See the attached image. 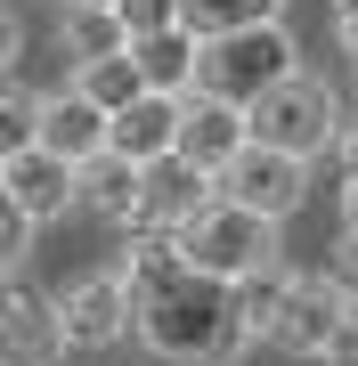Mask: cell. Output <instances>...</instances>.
<instances>
[{
    "instance_id": "1",
    "label": "cell",
    "mask_w": 358,
    "mask_h": 366,
    "mask_svg": "<svg viewBox=\"0 0 358 366\" xmlns=\"http://www.w3.org/2000/svg\"><path fill=\"white\" fill-rule=\"evenodd\" d=\"M139 342L163 366H228L252 334H244V317H237V285L196 269L187 285H171L163 301L139 310Z\"/></svg>"
},
{
    "instance_id": "2",
    "label": "cell",
    "mask_w": 358,
    "mask_h": 366,
    "mask_svg": "<svg viewBox=\"0 0 358 366\" xmlns=\"http://www.w3.org/2000/svg\"><path fill=\"white\" fill-rule=\"evenodd\" d=\"M179 244H187V269H204V277H252V269H269V261H285L277 252V220L269 212H252L237 196H220L212 212H196V220L179 228Z\"/></svg>"
},
{
    "instance_id": "3",
    "label": "cell",
    "mask_w": 358,
    "mask_h": 366,
    "mask_svg": "<svg viewBox=\"0 0 358 366\" xmlns=\"http://www.w3.org/2000/svg\"><path fill=\"white\" fill-rule=\"evenodd\" d=\"M293 57H302V49H293L285 16H269V25H237V33H212V41H204V90L252 106V98L277 90L285 74H302Z\"/></svg>"
},
{
    "instance_id": "4",
    "label": "cell",
    "mask_w": 358,
    "mask_h": 366,
    "mask_svg": "<svg viewBox=\"0 0 358 366\" xmlns=\"http://www.w3.org/2000/svg\"><path fill=\"white\" fill-rule=\"evenodd\" d=\"M252 139L269 147H293V155H326L342 139V106L318 74H285L269 98H252Z\"/></svg>"
},
{
    "instance_id": "5",
    "label": "cell",
    "mask_w": 358,
    "mask_h": 366,
    "mask_svg": "<svg viewBox=\"0 0 358 366\" xmlns=\"http://www.w3.org/2000/svg\"><path fill=\"white\" fill-rule=\"evenodd\" d=\"M309 163L318 155H293V147H269V139H252L237 163L220 171V196H237L252 212H269V220H293L309 196Z\"/></svg>"
},
{
    "instance_id": "6",
    "label": "cell",
    "mask_w": 358,
    "mask_h": 366,
    "mask_svg": "<svg viewBox=\"0 0 358 366\" xmlns=\"http://www.w3.org/2000/svg\"><path fill=\"white\" fill-rule=\"evenodd\" d=\"M0 204L33 212V220H66V204H81V163H66L41 139L9 147V155H0Z\"/></svg>"
},
{
    "instance_id": "7",
    "label": "cell",
    "mask_w": 358,
    "mask_h": 366,
    "mask_svg": "<svg viewBox=\"0 0 358 366\" xmlns=\"http://www.w3.org/2000/svg\"><path fill=\"white\" fill-rule=\"evenodd\" d=\"M57 301H66V334H74V350H114V342L139 326L131 269H90L81 285H66Z\"/></svg>"
},
{
    "instance_id": "8",
    "label": "cell",
    "mask_w": 358,
    "mask_h": 366,
    "mask_svg": "<svg viewBox=\"0 0 358 366\" xmlns=\"http://www.w3.org/2000/svg\"><path fill=\"white\" fill-rule=\"evenodd\" d=\"M342 317H350V293L334 285V277H302L293 285V301H285V317H277V350L285 358H302V366H326V350H334V334H342Z\"/></svg>"
},
{
    "instance_id": "9",
    "label": "cell",
    "mask_w": 358,
    "mask_h": 366,
    "mask_svg": "<svg viewBox=\"0 0 358 366\" xmlns=\"http://www.w3.org/2000/svg\"><path fill=\"white\" fill-rule=\"evenodd\" d=\"M212 204H220V171H204L187 155H163V163H146V204H139L131 228H187Z\"/></svg>"
},
{
    "instance_id": "10",
    "label": "cell",
    "mask_w": 358,
    "mask_h": 366,
    "mask_svg": "<svg viewBox=\"0 0 358 366\" xmlns=\"http://www.w3.org/2000/svg\"><path fill=\"white\" fill-rule=\"evenodd\" d=\"M252 147V106L220 98V90H187V131H179V155L204 163V171H228Z\"/></svg>"
},
{
    "instance_id": "11",
    "label": "cell",
    "mask_w": 358,
    "mask_h": 366,
    "mask_svg": "<svg viewBox=\"0 0 358 366\" xmlns=\"http://www.w3.org/2000/svg\"><path fill=\"white\" fill-rule=\"evenodd\" d=\"M41 147H57L66 163H98L114 147V106H98L81 81L49 90V106H41Z\"/></svg>"
},
{
    "instance_id": "12",
    "label": "cell",
    "mask_w": 358,
    "mask_h": 366,
    "mask_svg": "<svg viewBox=\"0 0 358 366\" xmlns=\"http://www.w3.org/2000/svg\"><path fill=\"white\" fill-rule=\"evenodd\" d=\"M0 342H9V366H57V358L74 350V334H66V301H49V293H33V285H9Z\"/></svg>"
},
{
    "instance_id": "13",
    "label": "cell",
    "mask_w": 358,
    "mask_h": 366,
    "mask_svg": "<svg viewBox=\"0 0 358 366\" xmlns=\"http://www.w3.org/2000/svg\"><path fill=\"white\" fill-rule=\"evenodd\" d=\"M179 131H187V98H171V90H139V98L114 114V155L163 163V155H179Z\"/></svg>"
},
{
    "instance_id": "14",
    "label": "cell",
    "mask_w": 358,
    "mask_h": 366,
    "mask_svg": "<svg viewBox=\"0 0 358 366\" xmlns=\"http://www.w3.org/2000/svg\"><path fill=\"white\" fill-rule=\"evenodd\" d=\"M131 57H139V74H146V90H171V98H187V90H204V33L187 25H163V33H139L131 41Z\"/></svg>"
},
{
    "instance_id": "15",
    "label": "cell",
    "mask_w": 358,
    "mask_h": 366,
    "mask_svg": "<svg viewBox=\"0 0 358 366\" xmlns=\"http://www.w3.org/2000/svg\"><path fill=\"white\" fill-rule=\"evenodd\" d=\"M81 204L98 212V220H114V228H131L139 220V204H146V163L131 155H98V163H81Z\"/></svg>"
},
{
    "instance_id": "16",
    "label": "cell",
    "mask_w": 358,
    "mask_h": 366,
    "mask_svg": "<svg viewBox=\"0 0 358 366\" xmlns=\"http://www.w3.org/2000/svg\"><path fill=\"white\" fill-rule=\"evenodd\" d=\"M293 285H302V277H293L285 261H269V269L237 277V317H244V334H277V317H285Z\"/></svg>"
},
{
    "instance_id": "17",
    "label": "cell",
    "mask_w": 358,
    "mask_h": 366,
    "mask_svg": "<svg viewBox=\"0 0 358 366\" xmlns=\"http://www.w3.org/2000/svg\"><path fill=\"white\" fill-rule=\"evenodd\" d=\"M66 57L81 66V57H114V49H131V16L122 9H66Z\"/></svg>"
},
{
    "instance_id": "18",
    "label": "cell",
    "mask_w": 358,
    "mask_h": 366,
    "mask_svg": "<svg viewBox=\"0 0 358 366\" xmlns=\"http://www.w3.org/2000/svg\"><path fill=\"white\" fill-rule=\"evenodd\" d=\"M74 81H81L98 106H114V114L146 90V74H139V57H131V49H114V57H81V66H74Z\"/></svg>"
},
{
    "instance_id": "19",
    "label": "cell",
    "mask_w": 358,
    "mask_h": 366,
    "mask_svg": "<svg viewBox=\"0 0 358 366\" xmlns=\"http://www.w3.org/2000/svg\"><path fill=\"white\" fill-rule=\"evenodd\" d=\"M179 16L212 41V33H237V25H269V16H285V0H179Z\"/></svg>"
},
{
    "instance_id": "20",
    "label": "cell",
    "mask_w": 358,
    "mask_h": 366,
    "mask_svg": "<svg viewBox=\"0 0 358 366\" xmlns=\"http://www.w3.org/2000/svg\"><path fill=\"white\" fill-rule=\"evenodd\" d=\"M122 16H131V41H139V33L179 25V0H122Z\"/></svg>"
},
{
    "instance_id": "21",
    "label": "cell",
    "mask_w": 358,
    "mask_h": 366,
    "mask_svg": "<svg viewBox=\"0 0 358 366\" xmlns=\"http://www.w3.org/2000/svg\"><path fill=\"white\" fill-rule=\"evenodd\" d=\"M334 49L358 66V0H334Z\"/></svg>"
},
{
    "instance_id": "22",
    "label": "cell",
    "mask_w": 358,
    "mask_h": 366,
    "mask_svg": "<svg viewBox=\"0 0 358 366\" xmlns=\"http://www.w3.org/2000/svg\"><path fill=\"white\" fill-rule=\"evenodd\" d=\"M326 366H358V293H350V317H342V334H334Z\"/></svg>"
},
{
    "instance_id": "23",
    "label": "cell",
    "mask_w": 358,
    "mask_h": 366,
    "mask_svg": "<svg viewBox=\"0 0 358 366\" xmlns=\"http://www.w3.org/2000/svg\"><path fill=\"white\" fill-rule=\"evenodd\" d=\"M33 228H41L33 212H16V204H9V228H0V244H9V261H25V244H33Z\"/></svg>"
},
{
    "instance_id": "24",
    "label": "cell",
    "mask_w": 358,
    "mask_h": 366,
    "mask_svg": "<svg viewBox=\"0 0 358 366\" xmlns=\"http://www.w3.org/2000/svg\"><path fill=\"white\" fill-rule=\"evenodd\" d=\"M334 285H342V293H358V236L342 228V261H334Z\"/></svg>"
},
{
    "instance_id": "25",
    "label": "cell",
    "mask_w": 358,
    "mask_h": 366,
    "mask_svg": "<svg viewBox=\"0 0 358 366\" xmlns=\"http://www.w3.org/2000/svg\"><path fill=\"white\" fill-rule=\"evenodd\" d=\"M334 163H342V179H358V122H342V139H334Z\"/></svg>"
},
{
    "instance_id": "26",
    "label": "cell",
    "mask_w": 358,
    "mask_h": 366,
    "mask_svg": "<svg viewBox=\"0 0 358 366\" xmlns=\"http://www.w3.org/2000/svg\"><path fill=\"white\" fill-rule=\"evenodd\" d=\"M342 228L358 236V179H342Z\"/></svg>"
},
{
    "instance_id": "27",
    "label": "cell",
    "mask_w": 358,
    "mask_h": 366,
    "mask_svg": "<svg viewBox=\"0 0 358 366\" xmlns=\"http://www.w3.org/2000/svg\"><path fill=\"white\" fill-rule=\"evenodd\" d=\"M66 9H122V0H66Z\"/></svg>"
}]
</instances>
